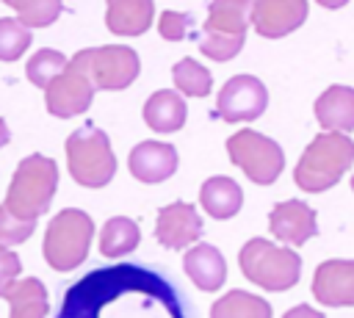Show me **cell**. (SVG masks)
<instances>
[{"label": "cell", "mask_w": 354, "mask_h": 318, "mask_svg": "<svg viewBox=\"0 0 354 318\" xmlns=\"http://www.w3.org/2000/svg\"><path fill=\"white\" fill-rule=\"evenodd\" d=\"M202 235V218L194 205L171 202L158 210L155 221V241L166 249H185Z\"/></svg>", "instance_id": "obj_11"}, {"label": "cell", "mask_w": 354, "mask_h": 318, "mask_svg": "<svg viewBox=\"0 0 354 318\" xmlns=\"http://www.w3.org/2000/svg\"><path fill=\"white\" fill-rule=\"evenodd\" d=\"M55 188H58V166H55V160L33 152L17 166L3 205L17 218L36 221L41 213L50 210Z\"/></svg>", "instance_id": "obj_2"}, {"label": "cell", "mask_w": 354, "mask_h": 318, "mask_svg": "<svg viewBox=\"0 0 354 318\" xmlns=\"http://www.w3.org/2000/svg\"><path fill=\"white\" fill-rule=\"evenodd\" d=\"M227 155L254 185H271L285 166L282 147L257 130L232 133L227 138Z\"/></svg>", "instance_id": "obj_6"}, {"label": "cell", "mask_w": 354, "mask_h": 318, "mask_svg": "<svg viewBox=\"0 0 354 318\" xmlns=\"http://www.w3.org/2000/svg\"><path fill=\"white\" fill-rule=\"evenodd\" d=\"M185 116H188V108H185V100L177 91L163 88V91L149 94V100L144 102V122L155 133L180 130L185 124Z\"/></svg>", "instance_id": "obj_19"}, {"label": "cell", "mask_w": 354, "mask_h": 318, "mask_svg": "<svg viewBox=\"0 0 354 318\" xmlns=\"http://www.w3.org/2000/svg\"><path fill=\"white\" fill-rule=\"evenodd\" d=\"M11 8H17L19 22L30 30V28H44L50 22L58 19V14L64 11L61 0H8Z\"/></svg>", "instance_id": "obj_26"}, {"label": "cell", "mask_w": 354, "mask_h": 318, "mask_svg": "<svg viewBox=\"0 0 354 318\" xmlns=\"http://www.w3.org/2000/svg\"><path fill=\"white\" fill-rule=\"evenodd\" d=\"M177 149L163 141H141L130 149L127 169L141 183H163L177 171Z\"/></svg>", "instance_id": "obj_13"}, {"label": "cell", "mask_w": 354, "mask_h": 318, "mask_svg": "<svg viewBox=\"0 0 354 318\" xmlns=\"http://www.w3.org/2000/svg\"><path fill=\"white\" fill-rule=\"evenodd\" d=\"M313 296L324 307H354V260H326L315 268Z\"/></svg>", "instance_id": "obj_12"}, {"label": "cell", "mask_w": 354, "mask_h": 318, "mask_svg": "<svg viewBox=\"0 0 354 318\" xmlns=\"http://www.w3.org/2000/svg\"><path fill=\"white\" fill-rule=\"evenodd\" d=\"M141 241V230L133 218H124V216H116V218H108L102 232H100V254L105 257H122L127 252H133Z\"/></svg>", "instance_id": "obj_22"}, {"label": "cell", "mask_w": 354, "mask_h": 318, "mask_svg": "<svg viewBox=\"0 0 354 318\" xmlns=\"http://www.w3.org/2000/svg\"><path fill=\"white\" fill-rule=\"evenodd\" d=\"M66 163L69 174L77 185L83 188H102L113 180L116 174V155L111 149V138L91 124L77 127L66 144Z\"/></svg>", "instance_id": "obj_4"}, {"label": "cell", "mask_w": 354, "mask_h": 318, "mask_svg": "<svg viewBox=\"0 0 354 318\" xmlns=\"http://www.w3.org/2000/svg\"><path fill=\"white\" fill-rule=\"evenodd\" d=\"M210 318H271V304L246 290H230L210 307Z\"/></svg>", "instance_id": "obj_23"}, {"label": "cell", "mask_w": 354, "mask_h": 318, "mask_svg": "<svg viewBox=\"0 0 354 318\" xmlns=\"http://www.w3.org/2000/svg\"><path fill=\"white\" fill-rule=\"evenodd\" d=\"M183 268L185 274L191 277V282L199 288V290H218L227 279V263L221 257V252L210 243H196L185 252L183 257Z\"/></svg>", "instance_id": "obj_15"}, {"label": "cell", "mask_w": 354, "mask_h": 318, "mask_svg": "<svg viewBox=\"0 0 354 318\" xmlns=\"http://www.w3.org/2000/svg\"><path fill=\"white\" fill-rule=\"evenodd\" d=\"M191 25V14H183V11H163L160 19H158V33L169 41H177V39H185V30Z\"/></svg>", "instance_id": "obj_30"}, {"label": "cell", "mask_w": 354, "mask_h": 318, "mask_svg": "<svg viewBox=\"0 0 354 318\" xmlns=\"http://www.w3.org/2000/svg\"><path fill=\"white\" fill-rule=\"evenodd\" d=\"M315 119L326 133L354 130V88L351 86H329L315 100Z\"/></svg>", "instance_id": "obj_16"}, {"label": "cell", "mask_w": 354, "mask_h": 318, "mask_svg": "<svg viewBox=\"0 0 354 318\" xmlns=\"http://www.w3.org/2000/svg\"><path fill=\"white\" fill-rule=\"evenodd\" d=\"M252 3L246 0H221L207 6V19L202 30L221 33V36H246V14Z\"/></svg>", "instance_id": "obj_21"}, {"label": "cell", "mask_w": 354, "mask_h": 318, "mask_svg": "<svg viewBox=\"0 0 354 318\" xmlns=\"http://www.w3.org/2000/svg\"><path fill=\"white\" fill-rule=\"evenodd\" d=\"M307 8L304 0H257L249 8V19L263 39H279L307 19Z\"/></svg>", "instance_id": "obj_10"}, {"label": "cell", "mask_w": 354, "mask_h": 318, "mask_svg": "<svg viewBox=\"0 0 354 318\" xmlns=\"http://www.w3.org/2000/svg\"><path fill=\"white\" fill-rule=\"evenodd\" d=\"M94 83L91 77L83 72V66L77 61L69 58L66 69L44 88V102L47 111L58 119H69V116H80L88 111L91 100H94Z\"/></svg>", "instance_id": "obj_8"}, {"label": "cell", "mask_w": 354, "mask_h": 318, "mask_svg": "<svg viewBox=\"0 0 354 318\" xmlns=\"http://www.w3.org/2000/svg\"><path fill=\"white\" fill-rule=\"evenodd\" d=\"M171 77H174L177 91H183L185 97H207L213 88V75L202 64H196L194 58L177 61L171 66Z\"/></svg>", "instance_id": "obj_24"}, {"label": "cell", "mask_w": 354, "mask_h": 318, "mask_svg": "<svg viewBox=\"0 0 354 318\" xmlns=\"http://www.w3.org/2000/svg\"><path fill=\"white\" fill-rule=\"evenodd\" d=\"M11 141V133H8V124L0 119V147H6Z\"/></svg>", "instance_id": "obj_33"}, {"label": "cell", "mask_w": 354, "mask_h": 318, "mask_svg": "<svg viewBox=\"0 0 354 318\" xmlns=\"http://www.w3.org/2000/svg\"><path fill=\"white\" fill-rule=\"evenodd\" d=\"M91 235H94V221L88 213L75 207L61 210L58 216H53V221L44 230V241H41L44 263L55 271L77 268L88 254Z\"/></svg>", "instance_id": "obj_5"}, {"label": "cell", "mask_w": 354, "mask_h": 318, "mask_svg": "<svg viewBox=\"0 0 354 318\" xmlns=\"http://www.w3.org/2000/svg\"><path fill=\"white\" fill-rule=\"evenodd\" d=\"M354 166V141L343 133H318L301 152L293 180L307 194H321L332 188Z\"/></svg>", "instance_id": "obj_1"}, {"label": "cell", "mask_w": 354, "mask_h": 318, "mask_svg": "<svg viewBox=\"0 0 354 318\" xmlns=\"http://www.w3.org/2000/svg\"><path fill=\"white\" fill-rule=\"evenodd\" d=\"M351 191H354V180H351Z\"/></svg>", "instance_id": "obj_34"}, {"label": "cell", "mask_w": 354, "mask_h": 318, "mask_svg": "<svg viewBox=\"0 0 354 318\" xmlns=\"http://www.w3.org/2000/svg\"><path fill=\"white\" fill-rule=\"evenodd\" d=\"M246 36H221V33H199V50L213 61H230L241 53Z\"/></svg>", "instance_id": "obj_28"}, {"label": "cell", "mask_w": 354, "mask_h": 318, "mask_svg": "<svg viewBox=\"0 0 354 318\" xmlns=\"http://www.w3.org/2000/svg\"><path fill=\"white\" fill-rule=\"evenodd\" d=\"M17 274H22V263L17 252H8L6 246H0V293L17 279Z\"/></svg>", "instance_id": "obj_31"}, {"label": "cell", "mask_w": 354, "mask_h": 318, "mask_svg": "<svg viewBox=\"0 0 354 318\" xmlns=\"http://www.w3.org/2000/svg\"><path fill=\"white\" fill-rule=\"evenodd\" d=\"M33 230H36V221H22L6 205H0V246L22 243L33 235Z\"/></svg>", "instance_id": "obj_29"}, {"label": "cell", "mask_w": 354, "mask_h": 318, "mask_svg": "<svg viewBox=\"0 0 354 318\" xmlns=\"http://www.w3.org/2000/svg\"><path fill=\"white\" fill-rule=\"evenodd\" d=\"M33 33L11 17L0 19V61H17L28 47H30Z\"/></svg>", "instance_id": "obj_27"}, {"label": "cell", "mask_w": 354, "mask_h": 318, "mask_svg": "<svg viewBox=\"0 0 354 318\" xmlns=\"http://www.w3.org/2000/svg\"><path fill=\"white\" fill-rule=\"evenodd\" d=\"M268 227L279 241H285L290 246H301L318 232L315 210L301 199H288V202L274 205V210L268 216Z\"/></svg>", "instance_id": "obj_14"}, {"label": "cell", "mask_w": 354, "mask_h": 318, "mask_svg": "<svg viewBox=\"0 0 354 318\" xmlns=\"http://www.w3.org/2000/svg\"><path fill=\"white\" fill-rule=\"evenodd\" d=\"M282 318H324L318 310H313L310 304H296L293 310H288Z\"/></svg>", "instance_id": "obj_32"}, {"label": "cell", "mask_w": 354, "mask_h": 318, "mask_svg": "<svg viewBox=\"0 0 354 318\" xmlns=\"http://www.w3.org/2000/svg\"><path fill=\"white\" fill-rule=\"evenodd\" d=\"M0 299L8 301L11 307V315L8 318H47V288L36 279V277H22V279H14L3 293Z\"/></svg>", "instance_id": "obj_18"}, {"label": "cell", "mask_w": 354, "mask_h": 318, "mask_svg": "<svg viewBox=\"0 0 354 318\" xmlns=\"http://www.w3.org/2000/svg\"><path fill=\"white\" fill-rule=\"evenodd\" d=\"M266 105L268 91L254 75L230 77L216 97V111L224 122H252L266 111Z\"/></svg>", "instance_id": "obj_9"}, {"label": "cell", "mask_w": 354, "mask_h": 318, "mask_svg": "<svg viewBox=\"0 0 354 318\" xmlns=\"http://www.w3.org/2000/svg\"><path fill=\"white\" fill-rule=\"evenodd\" d=\"M238 265L249 282L271 293H282L293 288L301 274V257L290 249L268 243L266 238L246 241L243 249L238 252Z\"/></svg>", "instance_id": "obj_3"}, {"label": "cell", "mask_w": 354, "mask_h": 318, "mask_svg": "<svg viewBox=\"0 0 354 318\" xmlns=\"http://www.w3.org/2000/svg\"><path fill=\"white\" fill-rule=\"evenodd\" d=\"M155 17V6L149 0H111L105 6V25L119 36H141Z\"/></svg>", "instance_id": "obj_17"}, {"label": "cell", "mask_w": 354, "mask_h": 318, "mask_svg": "<svg viewBox=\"0 0 354 318\" xmlns=\"http://www.w3.org/2000/svg\"><path fill=\"white\" fill-rule=\"evenodd\" d=\"M199 205L213 218H232L243 207V191L232 177H210L199 188Z\"/></svg>", "instance_id": "obj_20"}, {"label": "cell", "mask_w": 354, "mask_h": 318, "mask_svg": "<svg viewBox=\"0 0 354 318\" xmlns=\"http://www.w3.org/2000/svg\"><path fill=\"white\" fill-rule=\"evenodd\" d=\"M72 61H77L83 66V72L91 77L94 88H105V91L127 88L141 72V61H138L136 50H130L124 44L80 50L72 55Z\"/></svg>", "instance_id": "obj_7"}, {"label": "cell", "mask_w": 354, "mask_h": 318, "mask_svg": "<svg viewBox=\"0 0 354 318\" xmlns=\"http://www.w3.org/2000/svg\"><path fill=\"white\" fill-rule=\"evenodd\" d=\"M66 64H69V61H66L64 53L44 47V50H39L36 55L28 58V64H25V75H28V80H30L33 86L47 88V86L66 69Z\"/></svg>", "instance_id": "obj_25"}]
</instances>
